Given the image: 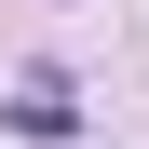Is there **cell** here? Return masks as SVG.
Segmentation results:
<instances>
[{"instance_id": "1", "label": "cell", "mask_w": 149, "mask_h": 149, "mask_svg": "<svg viewBox=\"0 0 149 149\" xmlns=\"http://www.w3.org/2000/svg\"><path fill=\"white\" fill-rule=\"evenodd\" d=\"M68 122H81V109H68V81H27V95H14V136H41V149H54Z\"/></svg>"}]
</instances>
